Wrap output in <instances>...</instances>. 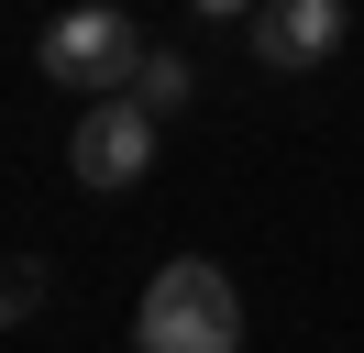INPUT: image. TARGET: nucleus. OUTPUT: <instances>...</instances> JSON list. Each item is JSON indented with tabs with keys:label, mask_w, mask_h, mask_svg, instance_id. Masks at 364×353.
Instances as JSON below:
<instances>
[{
	"label": "nucleus",
	"mask_w": 364,
	"mask_h": 353,
	"mask_svg": "<svg viewBox=\"0 0 364 353\" xmlns=\"http://www.w3.org/2000/svg\"><path fill=\"white\" fill-rule=\"evenodd\" d=\"M133 342L144 353H243V287L210 254L155 265L144 276V309H133Z\"/></svg>",
	"instance_id": "obj_1"
},
{
	"label": "nucleus",
	"mask_w": 364,
	"mask_h": 353,
	"mask_svg": "<svg viewBox=\"0 0 364 353\" xmlns=\"http://www.w3.org/2000/svg\"><path fill=\"white\" fill-rule=\"evenodd\" d=\"M144 56H155V44H144V22L122 11V0H67V11L33 33V66H45L67 100H122Z\"/></svg>",
	"instance_id": "obj_2"
},
{
	"label": "nucleus",
	"mask_w": 364,
	"mask_h": 353,
	"mask_svg": "<svg viewBox=\"0 0 364 353\" xmlns=\"http://www.w3.org/2000/svg\"><path fill=\"white\" fill-rule=\"evenodd\" d=\"M67 176L89 199H122V188H144L155 176V110L122 88V100H89L77 110V132H67Z\"/></svg>",
	"instance_id": "obj_3"
},
{
	"label": "nucleus",
	"mask_w": 364,
	"mask_h": 353,
	"mask_svg": "<svg viewBox=\"0 0 364 353\" xmlns=\"http://www.w3.org/2000/svg\"><path fill=\"white\" fill-rule=\"evenodd\" d=\"M342 33H353L342 0H254V11H243V56L265 66V78H309V66H331Z\"/></svg>",
	"instance_id": "obj_4"
},
{
	"label": "nucleus",
	"mask_w": 364,
	"mask_h": 353,
	"mask_svg": "<svg viewBox=\"0 0 364 353\" xmlns=\"http://www.w3.org/2000/svg\"><path fill=\"white\" fill-rule=\"evenodd\" d=\"M188 88H199V78H188V56H177V44H155V56L133 66V100L155 110V122H166V110H188Z\"/></svg>",
	"instance_id": "obj_5"
},
{
	"label": "nucleus",
	"mask_w": 364,
	"mask_h": 353,
	"mask_svg": "<svg viewBox=\"0 0 364 353\" xmlns=\"http://www.w3.org/2000/svg\"><path fill=\"white\" fill-rule=\"evenodd\" d=\"M0 309H11V320H33V309H45V254H11V276H0Z\"/></svg>",
	"instance_id": "obj_6"
},
{
	"label": "nucleus",
	"mask_w": 364,
	"mask_h": 353,
	"mask_svg": "<svg viewBox=\"0 0 364 353\" xmlns=\"http://www.w3.org/2000/svg\"><path fill=\"white\" fill-rule=\"evenodd\" d=\"M188 11H210V22H243V11H254V0H188Z\"/></svg>",
	"instance_id": "obj_7"
}]
</instances>
